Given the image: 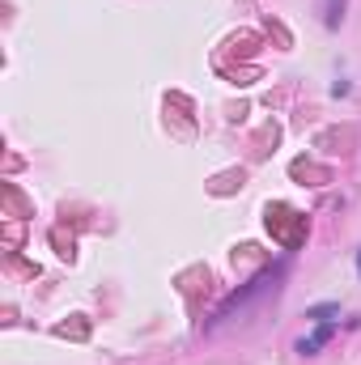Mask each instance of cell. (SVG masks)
Instances as JSON below:
<instances>
[{
    "label": "cell",
    "instance_id": "obj_1",
    "mask_svg": "<svg viewBox=\"0 0 361 365\" xmlns=\"http://www.w3.org/2000/svg\"><path fill=\"white\" fill-rule=\"evenodd\" d=\"M332 331H336L332 323H319V327H315L310 336H302V340H298V353H302V357H315V353H319V349H323V344L332 340Z\"/></svg>",
    "mask_w": 361,
    "mask_h": 365
},
{
    "label": "cell",
    "instance_id": "obj_2",
    "mask_svg": "<svg viewBox=\"0 0 361 365\" xmlns=\"http://www.w3.org/2000/svg\"><path fill=\"white\" fill-rule=\"evenodd\" d=\"M340 9H345V0H327V13H323V21H327L332 30H336V26H340V17H345Z\"/></svg>",
    "mask_w": 361,
    "mask_h": 365
},
{
    "label": "cell",
    "instance_id": "obj_3",
    "mask_svg": "<svg viewBox=\"0 0 361 365\" xmlns=\"http://www.w3.org/2000/svg\"><path fill=\"white\" fill-rule=\"evenodd\" d=\"M357 272H361V251H357Z\"/></svg>",
    "mask_w": 361,
    "mask_h": 365
}]
</instances>
